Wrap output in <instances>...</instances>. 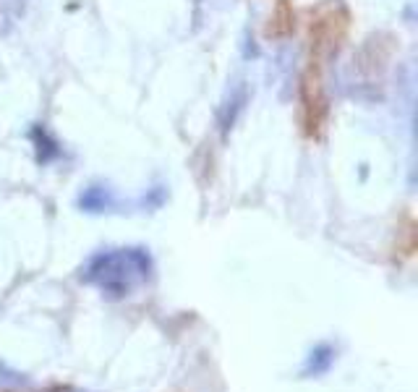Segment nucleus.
Segmentation results:
<instances>
[{
  "mask_svg": "<svg viewBox=\"0 0 418 392\" xmlns=\"http://www.w3.org/2000/svg\"><path fill=\"white\" fill-rule=\"evenodd\" d=\"M345 29H348V16L340 6L327 3L311 19V55L314 58H330L343 42Z\"/></svg>",
  "mask_w": 418,
  "mask_h": 392,
  "instance_id": "2",
  "label": "nucleus"
},
{
  "mask_svg": "<svg viewBox=\"0 0 418 392\" xmlns=\"http://www.w3.org/2000/svg\"><path fill=\"white\" fill-rule=\"evenodd\" d=\"M324 60L311 55L306 74H303V89H300V105H303V131L309 136H319L327 118V97H324Z\"/></svg>",
  "mask_w": 418,
  "mask_h": 392,
  "instance_id": "1",
  "label": "nucleus"
},
{
  "mask_svg": "<svg viewBox=\"0 0 418 392\" xmlns=\"http://www.w3.org/2000/svg\"><path fill=\"white\" fill-rule=\"evenodd\" d=\"M293 19H296V13H293L290 0H278L275 11H272V16H269L267 34H269V37H285V34H290L293 24H296Z\"/></svg>",
  "mask_w": 418,
  "mask_h": 392,
  "instance_id": "3",
  "label": "nucleus"
}]
</instances>
